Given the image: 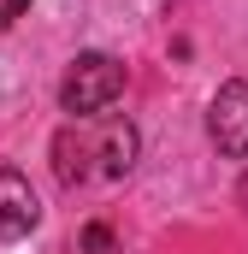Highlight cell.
I'll return each mask as SVG.
<instances>
[{
    "label": "cell",
    "instance_id": "cell-1",
    "mask_svg": "<svg viewBox=\"0 0 248 254\" xmlns=\"http://www.w3.org/2000/svg\"><path fill=\"white\" fill-rule=\"evenodd\" d=\"M136 166V125L124 119H71L54 136V172L60 184H83L89 172L124 178Z\"/></svg>",
    "mask_w": 248,
    "mask_h": 254
},
{
    "label": "cell",
    "instance_id": "cell-2",
    "mask_svg": "<svg viewBox=\"0 0 248 254\" xmlns=\"http://www.w3.org/2000/svg\"><path fill=\"white\" fill-rule=\"evenodd\" d=\"M119 95H124V65L113 54H77L60 83V107L71 119H107Z\"/></svg>",
    "mask_w": 248,
    "mask_h": 254
},
{
    "label": "cell",
    "instance_id": "cell-3",
    "mask_svg": "<svg viewBox=\"0 0 248 254\" xmlns=\"http://www.w3.org/2000/svg\"><path fill=\"white\" fill-rule=\"evenodd\" d=\"M207 136H213V148H219L225 160H243L248 154V77L225 83V89L213 95V107H207Z\"/></svg>",
    "mask_w": 248,
    "mask_h": 254
},
{
    "label": "cell",
    "instance_id": "cell-4",
    "mask_svg": "<svg viewBox=\"0 0 248 254\" xmlns=\"http://www.w3.org/2000/svg\"><path fill=\"white\" fill-rule=\"evenodd\" d=\"M36 219H42V201L36 190L12 172V166H0V243H18V237H30L36 231Z\"/></svg>",
    "mask_w": 248,
    "mask_h": 254
},
{
    "label": "cell",
    "instance_id": "cell-5",
    "mask_svg": "<svg viewBox=\"0 0 248 254\" xmlns=\"http://www.w3.org/2000/svg\"><path fill=\"white\" fill-rule=\"evenodd\" d=\"M77 254H113V231H107V225H83Z\"/></svg>",
    "mask_w": 248,
    "mask_h": 254
},
{
    "label": "cell",
    "instance_id": "cell-6",
    "mask_svg": "<svg viewBox=\"0 0 248 254\" xmlns=\"http://www.w3.org/2000/svg\"><path fill=\"white\" fill-rule=\"evenodd\" d=\"M24 12H30V0H0V30H12Z\"/></svg>",
    "mask_w": 248,
    "mask_h": 254
},
{
    "label": "cell",
    "instance_id": "cell-7",
    "mask_svg": "<svg viewBox=\"0 0 248 254\" xmlns=\"http://www.w3.org/2000/svg\"><path fill=\"white\" fill-rule=\"evenodd\" d=\"M243 207H248V178H243Z\"/></svg>",
    "mask_w": 248,
    "mask_h": 254
}]
</instances>
